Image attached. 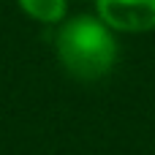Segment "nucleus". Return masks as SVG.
<instances>
[{
	"instance_id": "nucleus-1",
	"label": "nucleus",
	"mask_w": 155,
	"mask_h": 155,
	"mask_svg": "<svg viewBox=\"0 0 155 155\" xmlns=\"http://www.w3.org/2000/svg\"><path fill=\"white\" fill-rule=\"evenodd\" d=\"M54 52L60 65L71 76L82 82H95L117 65L120 46L112 27H106L98 16L79 14L60 22V30L54 35Z\"/></svg>"
},
{
	"instance_id": "nucleus-2",
	"label": "nucleus",
	"mask_w": 155,
	"mask_h": 155,
	"mask_svg": "<svg viewBox=\"0 0 155 155\" xmlns=\"http://www.w3.org/2000/svg\"><path fill=\"white\" fill-rule=\"evenodd\" d=\"M95 16L114 33L155 30V0H95Z\"/></svg>"
},
{
	"instance_id": "nucleus-3",
	"label": "nucleus",
	"mask_w": 155,
	"mask_h": 155,
	"mask_svg": "<svg viewBox=\"0 0 155 155\" xmlns=\"http://www.w3.org/2000/svg\"><path fill=\"white\" fill-rule=\"evenodd\" d=\"M16 3L30 19L41 25H60L68 14V0H16Z\"/></svg>"
}]
</instances>
